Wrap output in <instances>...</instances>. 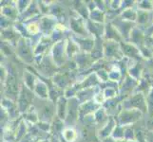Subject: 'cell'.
I'll return each instance as SVG.
<instances>
[{"mask_svg":"<svg viewBox=\"0 0 153 142\" xmlns=\"http://www.w3.org/2000/svg\"><path fill=\"white\" fill-rule=\"evenodd\" d=\"M8 90L10 93L16 94L17 92V83H16V79L14 76H10L8 78Z\"/></svg>","mask_w":153,"mask_h":142,"instance_id":"cell-1","label":"cell"},{"mask_svg":"<svg viewBox=\"0 0 153 142\" xmlns=\"http://www.w3.org/2000/svg\"><path fill=\"white\" fill-rule=\"evenodd\" d=\"M64 138L67 141H73L76 138V135L75 132L73 130L71 129H68L64 132Z\"/></svg>","mask_w":153,"mask_h":142,"instance_id":"cell-2","label":"cell"},{"mask_svg":"<svg viewBox=\"0 0 153 142\" xmlns=\"http://www.w3.org/2000/svg\"><path fill=\"white\" fill-rule=\"evenodd\" d=\"M138 19H139V21L141 23H146L147 21V13H146V12H145L144 13H140Z\"/></svg>","mask_w":153,"mask_h":142,"instance_id":"cell-3","label":"cell"},{"mask_svg":"<svg viewBox=\"0 0 153 142\" xmlns=\"http://www.w3.org/2000/svg\"><path fill=\"white\" fill-rule=\"evenodd\" d=\"M146 139L147 142H153V133H149L146 135Z\"/></svg>","mask_w":153,"mask_h":142,"instance_id":"cell-4","label":"cell"}]
</instances>
